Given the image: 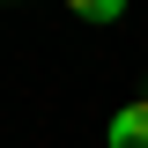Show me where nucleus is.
<instances>
[{"instance_id": "1", "label": "nucleus", "mask_w": 148, "mask_h": 148, "mask_svg": "<svg viewBox=\"0 0 148 148\" xmlns=\"http://www.w3.org/2000/svg\"><path fill=\"white\" fill-rule=\"evenodd\" d=\"M104 148H148V96H133V104L119 111V119H111Z\"/></svg>"}, {"instance_id": "2", "label": "nucleus", "mask_w": 148, "mask_h": 148, "mask_svg": "<svg viewBox=\"0 0 148 148\" xmlns=\"http://www.w3.org/2000/svg\"><path fill=\"white\" fill-rule=\"evenodd\" d=\"M82 22H119V0H82Z\"/></svg>"}]
</instances>
